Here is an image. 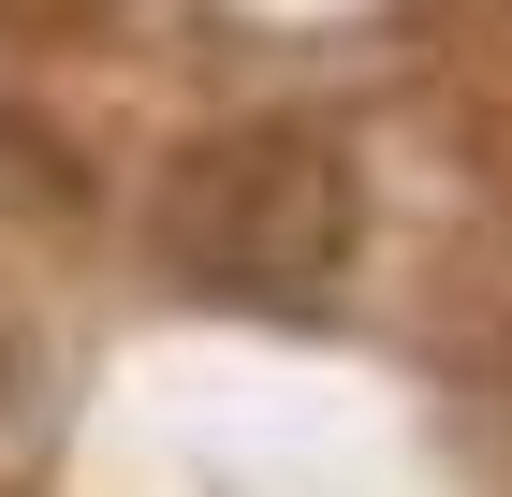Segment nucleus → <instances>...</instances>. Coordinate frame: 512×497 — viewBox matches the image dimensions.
Segmentation results:
<instances>
[{"instance_id": "nucleus-1", "label": "nucleus", "mask_w": 512, "mask_h": 497, "mask_svg": "<svg viewBox=\"0 0 512 497\" xmlns=\"http://www.w3.org/2000/svg\"><path fill=\"white\" fill-rule=\"evenodd\" d=\"M352 234H366V191L352 161L322 147L308 117H235V132H191L147 191V249L161 278H191L205 307H337L352 278Z\"/></svg>"}, {"instance_id": "nucleus-2", "label": "nucleus", "mask_w": 512, "mask_h": 497, "mask_svg": "<svg viewBox=\"0 0 512 497\" xmlns=\"http://www.w3.org/2000/svg\"><path fill=\"white\" fill-rule=\"evenodd\" d=\"M103 0H0V30H88Z\"/></svg>"}]
</instances>
